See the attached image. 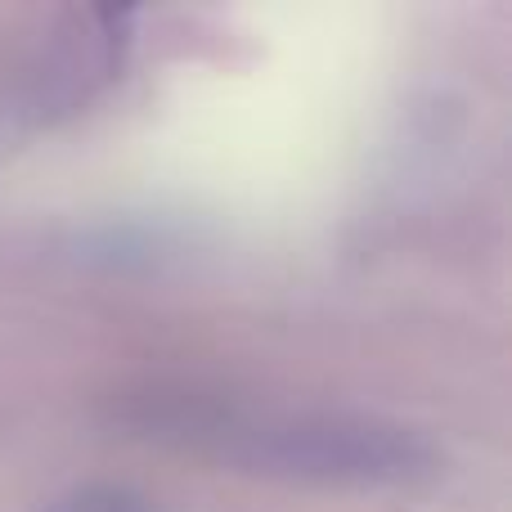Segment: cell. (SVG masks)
I'll return each mask as SVG.
<instances>
[{"instance_id":"7a4b0ae2","label":"cell","mask_w":512,"mask_h":512,"mask_svg":"<svg viewBox=\"0 0 512 512\" xmlns=\"http://www.w3.org/2000/svg\"><path fill=\"white\" fill-rule=\"evenodd\" d=\"M45 512H149V499L131 486H77Z\"/></svg>"},{"instance_id":"6da1fadb","label":"cell","mask_w":512,"mask_h":512,"mask_svg":"<svg viewBox=\"0 0 512 512\" xmlns=\"http://www.w3.org/2000/svg\"><path fill=\"white\" fill-rule=\"evenodd\" d=\"M252 463L265 472L301 481H333V486H400L432 472L436 454L423 436L396 423L346 414L288 418L252 436Z\"/></svg>"}]
</instances>
